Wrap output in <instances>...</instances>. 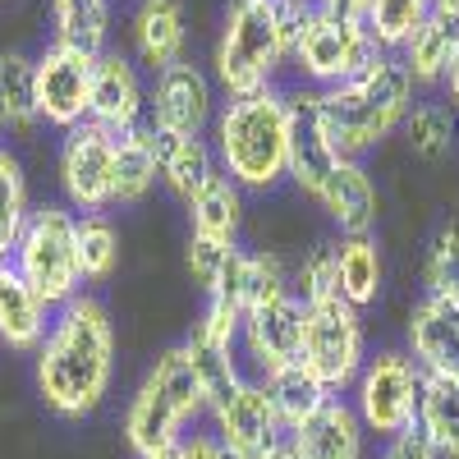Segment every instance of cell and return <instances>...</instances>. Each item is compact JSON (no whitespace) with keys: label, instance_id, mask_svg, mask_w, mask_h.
Instances as JSON below:
<instances>
[{"label":"cell","instance_id":"obj_21","mask_svg":"<svg viewBox=\"0 0 459 459\" xmlns=\"http://www.w3.org/2000/svg\"><path fill=\"white\" fill-rule=\"evenodd\" d=\"M290 446L299 459H368V428L350 400L331 395L308 423L290 432Z\"/></svg>","mask_w":459,"mask_h":459},{"label":"cell","instance_id":"obj_12","mask_svg":"<svg viewBox=\"0 0 459 459\" xmlns=\"http://www.w3.org/2000/svg\"><path fill=\"white\" fill-rule=\"evenodd\" d=\"M303 359V299L290 290L262 308L244 313L239 326V368L253 381H266Z\"/></svg>","mask_w":459,"mask_h":459},{"label":"cell","instance_id":"obj_11","mask_svg":"<svg viewBox=\"0 0 459 459\" xmlns=\"http://www.w3.org/2000/svg\"><path fill=\"white\" fill-rule=\"evenodd\" d=\"M56 179L69 212H106L110 207V188H115V134H106L101 125L83 120L79 129H69L60 138V161H56Z\"/></svg>","mask_w":459,"mask_h":459},{"label":"cell","instance_id":"obj_8","mask_svg":"<svg viewBox=\"0 0 459 459\" xmlns=\"http://www.w3.org/2000/svg\"><path fill=\"white\" fill-rule=\"evenodd\" d=\"M423 377L428 372L413 363L409 350H377V354H368L363 372L354 377V386H350L344 400L354 404L368 437L391 441V437L413 428L418 395H423Z\"/></svg>","mask_w":459,"mask_h":459},{"label":"cell","instance_id":"obj_40","mask_svg":"<svg viewBox=\"0 0 459 459\" xmlns=\"http://www.w3.org/2000/svg\"><path fill=\"white\" fill-rule=\"evenodd\" d=\"M230 450L221 446V437L216 432H184L170 450H166V459H225Z\"/></svg>","mask_w":459,"mask_h":459},{"label":"cell","instance_id":"obj_39","mask_svg":"<svg viewBox=\"0 0 459 459\" xmlns=\"http://www.w3.org/2000/svg\"><path fill=\"white\" fill-rule=\"evenodd\" d=\"M294 294L303 303L335 294V244H313L308 253H303L299 272H294Z\"/></svg>","mask_w":459,"mask_h":459},{"label":"cell","instance_id":"obj_14","mask_svg":"<svg viewBox=\"0 0 459 459\" xmlns=\"http://www.w3.org/2000/svg\"><path fill=\"white\" fill-rule=\"evenodd\" d=\"M212 423H216L221 446L235 459H266L290 437L272 395H266V381H253V377H244L239 386L212 409Z\"/></svg>","mask_w":459,"mask_h":459},{"label":"cell","instance_id":"obj_9","mask_svg":"<svg viewBox=\"0 0 459 459\" xmlns=\"http://www.w3.org/2000/svg\"><path fill=\"white\" fill-rule=\"evenodd\" d=\"M377 56L381 51H377L372 32L363 23H344V19H331V14H313L308 28L299 32L290 65H294L303 88L326 92V88H340V83L359 79V74Z\"/></svg>","mask_w":459,"mask_h":459},{"label":"cell","instance_id":"obj_26","mask_svg":"<svg viewBox=\"0 0 459 459\" xmlns=\"http://www.w3.org/2000/svg\"><path fill=\"white\" fill-rule=\"evenodd\" d=\"M212 179H221V161H216L212 138H166V147H161V184L184 207L194 203Z\"/></svg>","mask_w":459,"mask_h":459},{"label":"cell","instance_id":"obj_7","mask_svg":"<svg viewBox=\"0 0 459 459\" xmlns=\"http://www.w3.org/2000/svg\"><path fill=\"white\" fill-rule=\"evenodd\" d=\"M303 368H308L331 395H350L354 377L368 363V335L363 313L340 294L303 303Z\"/></svg>","mask_w":459,"mask_h":459},{"label":"cell","instance_id":"obj_27","mask_svg":"<svg viewBox=\"0 0 459 459\" xmlns=\"http://www.w3.org/2000/svg\"><path fill=\"white\" fill-rule=\"evenodd\" d=\"M413 428L428 437L437 459H459V377H423Z\"/></svg>","mask_w":459,"mask_h":459},{"label":"cell","instance_id":"obj_45","mask_svg":"<svg viewBox=\"0 0 459 459\" xmlns=\"http://www.w3.org/2000/svg\"><path fill=\"white\" fill-rule=\"evenodd\" d=\"M161 459H166V455H161Z\"/></svg>","mask_w":459,"mask_h":459},{"label":"cell","instance_id":"obj_30","mask_svg":"<svg viewBox=\"0 0 459 459\" xmlns=\"http://www.w3.org/2000/svg\"><path fill=\"white\" fill-rule=\"evenodd\" d=\"M188 225L194 235L216 239V244H239V225H244V188L235 179H212L203 194L188 203Z\"/></svg>","mask_w":459,"mask_h":459},{"label":"cell","instance_id":"obj_16","mask_svg":"<svg viewBox=\"0 0 459 459\" xmlns=\"http://www.w3.org/2000/svg\"><path fill=\"white\" fill-rule=\"evenodd\" d=\"M290 97V110H294V138H290V184L299 188L303 198H313L322 194V184L331 179V170L344 161L340 152L331 147V138L322 134L317 125V92L313 88H285Z\"/></svg>","mask_w":459,"mask_h":459},{"label":"cell","instance_id":"obj_37","mask_svg":"<svg viewBox=\"0 0 459 459\" xmlns=\"http://www.w3.org/2000/svg\"><path fill=\"white\" fill-rule=\"evenodd\" d=\"M423 294L459 303V221H446L423 257Z\"/></svg>","mask_w":459,"mask_h":459},{"label":"cell","instance_id":"obj_43","mask_svg":"<svg viewBox=\"0 0 459 459\" xmlns=\"http://www.w3.org/2000/svg\"><path fill=\"white\" fill-rule=\"evenodd\" d=\"M441 97L450 101V110L459 115V47L450 56V69H446V79H441Z\"/></svg>","mask_w":459,"mask_h":459},{"label":"cell","instance_id":"obj_42","mask_svg":"<svg viewBox=\"0 0 459 459\" xmlns=\"http://www.w3.org/2000/svg\"><path fill=\"white\" fill-rule=\"evenodd\" d=\"M317 14H331V19H344V23H363L368 14V0H313Z\"/></svg>","mask_w":459,"mask_h":459},{"label":"cell","instance_id":"obj_20","mask_svg":"<svg viewBox=\"0 0 459 459\" xmlns=\"http://www.w3.org/2000/svg\"><path fill=\"white\" fill-rule=\"evenodd\" d=\"M455 47H459V0H437L432 14L423 19V28H418L395 56H400L413 88L437 92L441 79H446V69H450Z\"/></svg>","mask_w":459,"mask_h":459},{"label":"cell","instance_id":"obj_31","mask_svg":"<svg viewBox=\"0 0 459 459\" xmlns=\"http://www.w3.org/2000/svg\"><path fill=\"white\" fill-rule=\"evenodd\" d=\"M184 350H188V359H194V372H198V381H203V391H207V404H212V409L244 381L239 344H225V340L207 335L198 322H194V331H188Z\"/></svg>","mask_w":459,"mask_h":459},{"label":"cell","instance_id":"obj_32","mask_svg":"<svg viewBox=\"0 0 459 459\" xmlns=\"http://www.w3.org/2000/svg\"><path fill=\"white\" fill-rule=\"evenodd\" d=\"M37 125V101H32V60L10 51L0 56V134L28 138Z\"/></svg>","mask_w":459,"mask_h":459},{"label":"cell","instance_id":"obj_29","mask_svg":"<svg viewBox=\"0 0 459 459\" xmlns=\"http://www.w3.org/2000/svg\"><path fill=\"white\" fill-rule=\"evenodd\" d=\"M400 129L418 161H446L459 143V115L450 110L446 97H418Z\"/></svg>","mask_w":459,"mask_h":459},{"label":"cell","instance_id":"obj_19","mask_svg":"<svg viewBox=\"0 0 459 459\" xmlns=\"http://www.w3.org/2000/svg\"><path fill=\"white\" fill-rule=\"evenodd\" d=\"M317 207L331 216V225L340 230V239H354V235H377V216H381V194H377V179L368 175L363 161L344 157L331 179L322 184Z\"/></svg>","mask_w":459,"mask_h":459},{"label":"cell","instance_id":"obj_4","mask_svg":"<svg viewBox=\"0 0 459 459\" xmlns=\"http://www.w3.org/2000/svg\"><path fill=\"white\" fill-rule=\"evenodd\" d=\"M203 413H212V404L194 372V359L184 344H170L147 368L125 409V441L138 459H161Z\"/></svg>","mask_w":459,"mask_h":459},{"label":"cell","instance_id":"obj_18","mask_svg":"<svg viewBox=\"0 0 459 459\" xmlns=\"http://www.w3.org/2000/svg\"><path fill=\"white\" fill-rule=\"evenodd\" d=\"M409 354L432 377H459V303L423 294L409 313Z\"/></svg>","mask_w":459,"mask_h":459},{"label":"cell","instance_id":"obj_3","mask_svg":"<svg viewBox=\"0 0 459 459\" xmlns=\"http://www.w3.org/2000/svg\"><path fill=\"white\" fill-rule=\"evenodd\" d=\"M413 92L418 88L409 83L400 56L381 51L359 79L317 92V125H322V134L331 138V147L340 152V157L363 161L368 152H377L404 125L409 106L418 101Z\"/></svg>","mask_w":459,"mask_h":459},{"label":"cell","instance_id":"obj_6","mask_svg":"<svg viewBox=\"0 0 459 459\" xmlns=\"http://www.w3.org/2000/svg\"><path fill=\"white\" fill-rule=\"evenodd\" d=\"M14 272L47 299V308H65L69 299L83 294V272H79V212L65 203H42L32 207L19 248H14Z\"/></svg>","mask_w":459,"mask_h":459},{"label":"cell","instance_id":"obj_1","mask_svg":"<svg viewBox=\"0 0 459 459\" xmlns=\"http://www.w3.org/2000/svg\"><path fill=\"white\" fill-rule=\"evenodd\" d=\"M115 381V326L92 294L56 308L47 340L37 344V395L56 418H92Z\"/></svg>","mask_w":459,"mask_h":459},{"label":"cell","instance_id":"obj_44","mask_svg":"<svg viewBox=\"0 0 459 459\" xmlns=\"http://www.w3.org/2000/svg\"><path fill=\"white\" fill-rule=\"evenodd\" d=\"M266 459H299V455H294V446H290V437H285V441H281L272 455H266Z\"/></svg>","mask_w":459,"mask_h":459},{"label":"cell","instance_id":"obj_35","mask_svg":"<svg viewBox=\"0 0 459 459\" xmlns=\"http://www.w3.org/2000/svg\"><path fill=\"white\" fill-rule=\"evenodd\" d=\"M28 216H32V203H28L23 166H19L14 152L0 143V262H10V257H14Z\"/></svg>","mask_w":459,"mask_h":459},{"label":"cell","instance_id":"obj_23","mask_svg":"<svg viewBox=\"0 0 459 459\" xmlns=\"http://www.w3.org/2000/svg\"><path fill=\"white\" fill-rule=\"evenodd\" d=\"M161 147H166V138L152 129L147 120L138 129L115 138V188H110V207H138L152 188L161 184Z\"/></svg>","mask_w":459,"mask_h":459},{"label":"cell","instance_id":"obj_25","mask_svg":"<svg viewBox=\"0 0 459 459\" xmlns=\"http://www.w3.org/2000/svg\"><path fill=\"white\" fill-rule=\"evenodd\" d=\"M381 281H386V262H381L377 235H354L335 244V294L344 303L363 313L368 303H377Z\"/></svg>","mask_w":459,"mask_h":459},{"label":"cell","instance_id":"obj_28","mask_svg":"<svg viewBox=\"0 0 459 459\" xmlns=\"http://www.w3.org/2000/svg\"><path fill=\"white\" fill-rule=\"evenodd\" d=\"M51 32L56 47L97 60L110 51V0H51Z\"/></svg>","mask_w":459,"mask_h":459},{"label":"cell","instance_id":"obj_33","mask_svg":"<svg viewBox=\"0 0 459 459\" xmlns=\"http://www.w3.org/2000/svg\"><path fill=\"white\" fill-rule=\"evenodd\" d=\"M266 395H272L285 432L303 428V423H308V418L331 400V391H326L303 363H294V368H285V372H276V377H266Z\"/></svg>","mask_w":459,"mask_h":459},{"label":"cell","instance_id":"obj_36","mask_svg":"<svg viewBox=\"0 0 459 459\" xmlns=\"http://www.w3.org/2000/svg\"><path fill=\"white\" fill-rule=\"evenodd\" d=\"M120 266V230L106 212H88L79 216V272H83V285H101L115 276Z\"/></svg>","mask_w":459,"mask_h":459},{"label":"cell","instance_id":"obj_38","mask_svg":"<svg viewBox=\"0 0 459 459\" xmlns=\"http://www.w3.org/2000/svg\"><path fill=\"white\" fill-rule=\"evenodd\" d=\"M235 253H239V244H216V239H203V235H188L184 266L207 299L225 285V272H230V262H235Z\"/></svg>","mask_w":459,"mask_h":459},{"label":"cell","instance_id":"obj_22","mask_svg":"<svg viewBox=\"0 0 459 459\" xmlns=\"http://www.w3.org/2000/svg\"><path fill=\"white\" fill-rule=\"evenodd\" d=\"M51 317L56 308H47V299L14 272V262H0V344L14 354H37Z\"/></svg>","mask_w":459,"mask_h":459},{"label":"cell","instance_id":"obj_10","mask_svg":"<svg viewBox=\"0 0 459 459\" xmlns=\"http://www.w3.org/2000/svg\"><path fill=\"white\" fill-rule=\"evenodd\" d=\"M216 110V79L194 60L161 69L147 88V125L161 138H212Z\"/></svg>","mask_w":459,"mask_h":459},{"label":"cell","instance_id":"obj_13","mask_svg":"<svg viewBox=\"0 0 459 459\" xmlns=\"http://www.w3.org/2000/svg\"><path fill=\"white\" fill-rule=\"evenodd\" d=\"M92 56L69 51V47H47L42 56H32V101L37 120L69 134L88 120L92 106Z\"/></svg>","mask_w":459,"mask_h":459},{"label":"cell","instance_id":"obj_24","mask_svg":"<svg viewBox=\"0 0 459 459\" xmlns=\"http://www.w3.org/2000/svg\"><path fill=\"white\" fill-rule=\"evenodd\" d=\"M290 290H294V276H290V266H285L281 253H248V248H239L235 262H230V272H225V285L216 294H225L239 313H253V308H262V303H272V299H281Z\"/></svg>","mask_w":459,"mask_h":459},{"label":"cell","instance_id":"obj_5","mask_svg":"<svg viewBox=\"0 0 459 459\" xmlns=\"http://www.w3.org/2000/svg\"><path fill=\"white\" fill-rule=\"evenodd\" d=\"M294 56V42L281 28L276 0H230L225 23L216 37V88L230 97H253L266 88H281V74Z\"/></svg>","mask_w":459,"mask_h":459},{"label":"cell","instance_id":"obj_15","mask_svg":"<svg viewBox=\"0 0 459 459\" xmlns=\"http://www.w3.org/2000/svg\"><path fill=\"white\" fill-rule=\"evenodd\" d=\"M88 120L101 125L115 138L147 120V88H143V74H138L134 56H125V51H101L97 56Z\"/></svg>","mask_w":459,"mask_h":459},{"label":"cell","instance_id":"obj_41","mask_svg":"<svg viewBox=\"0 0 459 459\" xmlns=\"http://www.w3.org/2000/svg\"><path fill=\"white\" fill-rule=\"evenodd\" d=\"M377 459H437V450L428 446V437L418 432V428H409V432H400L391 441H381V455Z\"/></svg>","mask_w":459,"mask_h":459},{"label":"cell","instance_id":"obj_17","mask_svg":"<svg viewBox=\"0 0 459 459\" xmlns=\"http://www.w3.org/2000/svg\"><path fill=\"white\" fill-rule=\"evenodd\" d=\"M129 47H134V65L147 69L152 79L179 65L188 47V19L179 0H138V10L129 14Z\"/></svg>","mask_w":459,"mask_h":459},{"label":"cell","instance_id":"obj_34","mask_svg":"<svg viewBox=\"0 0 459 459\" xmlns=\"http://www.w3.org/2000/svg\"><path fill=\"white\" fill-rule=\"evenodd\" d=\"M437 0H368V14H363V28L372 32L377 51H400L409 37L423 28V19L432 14Z\"/></svg>","mask_w":459,"mask_h":459},{"label":"cell","instance_id":"obj_2","mask_svg":"<svg viewBox=\"0 0 459 459\" xmlns=\"http://www.w3.org/2000/svg\"><path fill=\"white\" fill-rule=\"evenodd\" d=\"M290 138H294V110L285 88L221 101L212 125L221 175L235 179L244 194H272L290 179Z\"/></svg>","mask_w":459,"mask_h":459}]
</instances>
